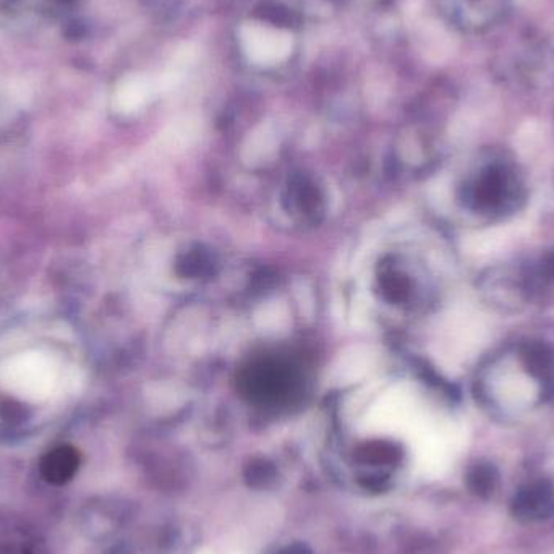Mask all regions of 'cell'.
<instances>
[{
  "mask_svg": "<svg viewBox=\"0 0 554 554\" xmlns=\"http://www.w3.org/2000/svg\"><path fill=\"white\" fill-rule=\"evenodd\" d=\"M2 380L17 396L39 401L56 386V368L52 360L39 352H28L12 358L5 365Z\"/></svg>",
  "mask_w": 554,
  "mask_h": 554,
  "instance_id": "6da1fadb",
  "label": "cell"
},
{
  "mask_svg": "<svg viewBox=\"0 0 554 554\" xmlns=\"http://www.w3.org/2000/svg\"><path fill=\"white\" fill-rule=\"evenodd\" d=\"M239 43L248 62L261 67L282 64L294 51V38L289 31L263 23H243Z\"/></svg>",
  "mask_w": 554,
  "mask_h": 554,
  "instance_id": "7a4b0ae2",
  "label": "cell"
},
{
  "mask_svg": "<svg viewBox=\"0 0 554 554\" xmlns=\"http://www.w3.org/2000/svg\"><path fill=\"white\" fill-rule=\"evenodd\" d=\"M0 554H49V548L35 525L0 512Z\"/></svg>",
  "mask_w": 554,
  "mask_h": 554,
  "instance_id": "3957f363",
  "label": "cell"
},
{
  "mask_svg": "<svg viewBox=\"0 0 554 554\" xmlns=\"http://www.w3.org/2000/svg\"><path fill=\"white\" fill-rule=\"evenodd\" d=\"M511 514L524 524L551 519L554 516V486L548 482L522 486L512 498Z\"/></svg>",
  "mask_w": 554,
  "mask_h": 554,
  "instance_id": "277c9868",
  "label": "cell"
},
{
  "mask_svg": "<svg viewBox=\"0 0 554 554\" xmlns=\"http://www.w3.org/2000/svg\"><path fill=\"white\" fill-rule=\"evenodd\" d=\"M156 91H161L158 78L137 73V75H130L120 81L116 96H114V103L119 111H137L138 107L143 106L151 98V94Z\"/></svg>",
  "mask_w": 554,
  "mask_h": 554,
  "instance_id": "5b68a950",
  "label": "cell"
},
{
  "mask_svg": "<svg viewBox=\"0 0 554 554\" xmlns=\"http://www.w3.org/2000/svg\"><path fill=\"white\" fill-rule=\"evenodd\" d=\"M80 467V454L70 446L54 449L41 462V475L51 485L69 483Z\"/></svg>",
  "mask_w": 554,
  "mask_h": 554,
  "instance_id": "8992f818",
  "label": "cell"
},
{
  "mask_svg": "<svg viewBox=\"0 0 554 554\" xmlns=\"http://www.w3.org/2000/svg\"><path fill=\"white\" fill-rule=\"evenodd\" d=\"M496 396L508 404H527L537 396L538 386L522 373H506L495 383Z\"/></svg>",
  "mask_w": 554,
  "mask_h": 554,
  "instance_id": "52a82bcc",
  "label": "cell"
},
{
  "mask_svg": "<svg viewBox=\"0 0 554 554\" xmlns=\"http://www.w3.org/2000/svg\"><path fill=\"white\" fill-rule=\"evenodd\" d=\"M467 486L478 498H490L498 488V472L491 464H477L467 475Z\"/></svg>",
  "mask_w": 554,
  "mask_h": 554,
  "instance_id": "ba28073f",
  "label": "cell"
},
{
  "mask_svg": "<svg viewBox=\"0 0 554 554\" xmlns=\"http://www.w3.org/2000/svg\"><path fill=\"white\" fill-rule=\"evenodd\" d=\"M279 554H312V551L308 550L307 546L297 543V545L287 546Z\"/></svg>",
  "mask_w": 554,
  "mask_h": 554,
  "instance_id": "9c48e42d",
  "label": "cell"
}]
</instances>
